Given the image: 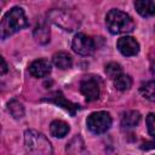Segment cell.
Here are the masks:
<instances>
[{"label": "cell", "instance_id": "6da1fadb", "mask_svg": "<svg viewBox=\"0 0 155 155\" xmlns=\"http://www.w3.org/2000/svg\"><path fill=\"white\" fill-rule=\"evenodd\" d=\"M28 19L21 7H13L2 17L1 21V39H6L13 33L27 27Z\"/></svg>", "mask_w": 155, "mask_h": 155}, {"label": "cell", "instance_id": "7a4b0ae2", "mask_svg": "<svg viewBox=\"0 0 155 155\" xmlns=\"http://www.w3.org/2000/svg\"><path fill=\"white\" fill-rule=\"evenodd\" d=\"M105 24L111 34H126L134 29L132 17L120 10H110L105 17Z\"/></svg>", "mask_w": 155, "mask_h": 155}, {"label": "cell", "instance_id": "3957f363", "mask_svg": "<svg viewBox=\"0 0 155 155\" xmlns=\"http://www.w3.org/2000/svg\"><path fill=\"white\" fill-rule=\"evenodd\" d=\"M24 142L27 151L30 155H52V147L42 133L34 130L25 131Z\"/></svg>", "mask_w": 155, "mask_h": 155}, {"label": "cell", "instance_id": "277c9868", "mask_svg": "<svg viewBox=\"0 0 155 155\" xmlns=\"http://www.w3.org/2000/svg\"><path fill=\"white\" fill-rule=\"evenodd\" d=\"M111 126V117L107 111H96L87 117V127L94 134L104 133Z\"/></svg>", "mask_w": 155, "mask_h": 155}, {"label": "cell", "instance_id": "5b68a950", "mask_svg": "<svg viewBox=\"0 0 155 155\" xmlns=\"http://www.w3.org/2000/svg\"><path fill=\"white\" fill-rule=\"evenodd\" d=\"M71 47L78 54L88 56L94 51V42L87 35H85L82 33H79L74 36Z\"/></svg>", "mask_w": 155, "mask_h": 155}, {"label": "cell", "instance_id": "8992f818", "mask_svg": "<svg viewBox=\"0 0 155 155\" xmlns=\"http://www.w3.org/2000/svg\"><path fill=\"white\" fill-rule=\"evenodd\" d=\"M80 91L88 102L96 101L99 96V86L96 79L85 78L80 84Z\"/></svg>", "mask_w": 155, "mask_h": 155}, {"label": "cell", "instance_id": "52a82bcc", "mask_svg": "<svg viewBox=\"0 0 155 155\" xmlns=\"http://www.w3.org/2000/svg\"><path fill=\"white\" fill-rule=\"evenodd\" d=\"M117 48L124 56L131 57L139 52V44L132 36H122L117 40Z\"/></svg>", "mask_w": 155, "mask_h": 155}, {"label": "cell", "instance_id": "ba28073f", "mask_svg": "<svg viewBox=\"0 0 155 155\" xmlns=\"http://www.w3.org/2000/svg\"><path fill=\"white\" fill-rule=\"evenodd\" d=\"M51 71V64L47 59L39 58L29 65V73L35 78H44Z\"/></svg>", "mask_w": 155, "mask_h": 155}, {"label": "cell", "instance_id": "9c48e42d", "mask_svg": "<svg viewBox=\"0 0 155 155\" xmlns=\"http://www.w3.org/2000/svg\"><path fill=\"white\" fill-rule=\"evenodd\" d=\"M134 7L143 17H150L155 15V2L151 0H138L134 2Z\"/></svg>", "mask_w": 155, "mask_h": 155}, {"label": "cell", "instance_id": "30bf717a", "mask_svg": "<svg viewBox=\"0 0 155 155\" xmlns=\"http://www.w3.org/2000/svg\"><path fill=\"white\" fill-rule=\"evenodd\" d=\"M52 61H53V64L59 69H69L73 64V59L70 54L63 51L54 53L52 57Z\"/></svg>", "mask_w": 155, "mask_h": 155}, {"label": "cell", "instance_id": "8fae6325", "mask_svg": "<svg viewBox=\"0 0 155 155\" xmlns=\"http://www.w3.org/2000/svg\"><path fill=\"white\" fill-rule=\"evenodd\" d=\"M50 132L52 136L62 138L67 136V133L69 132V125L62 120H54L50 125Z\"/></svg>", "mask_w": 155, "mask_h": 155}, {"label": "cell", "instance_id": "7c38bea8", "mask_svg": "<svg viewBox=\"0 0 155 155\" xmlns=\"http://www.w3.org/2000/svg\"><path fill=\"white\" fill-rule=\"evenodd\" d=\"M139 120H140V114L136 110H130L122 115L121 124L125 127H133L139 122Z\"/></svg>", "mask_w": 155, "mask_h": 155}, {"label": "cell", "instance_id": "4fadbf2b", "mask_svg": "<svg viewBox=\"0 0 155 155\" xmlns=\"http://www.w3.org/2000/svg\"><path fill=\"white\" fill-rule=\"evenodd\" d=\"M51 102H53V103H56V104H58L59 107H63L67 111H69L71 115H74L75 114V110H76V108H78V105L76 104H73V103H70V102H68L61 93H56V96L54 97H52L51 99H50Z\"/></svg>", "mask_w": 155, "mask_h": 155}, {"label": "cell", "instance_id": "5bb4252c", "mask_svg": "<svg viewBox=\"0 0 155 155\" xmlns=\"http://www.w3.org/2000/svg\"><path fill=\"white\" fill-rule=\"evenodd\" d=\"M34 38L39 44H46L50 40V30L45 24H39L34 29Z\"/></svg>", "mask_w": 155, "mask_h": 155}, {"label": "cell", "instance_id": "9a60e30c", "mask_svg": "<svg viewBox=\"0 0 155 155\" xmlns=\"http://www.w3.org/2000/svg\"><path fill=\"white\" fill-rule=\"evenodd\" d=\"M113 81H114V86L117 90H120V91H126V90H128L132 86V79H131V76L127 75V74H124V73L120 74L119 76H116Z\"/></svg>", "mask_w": 155, "mask_h": 155}, {"label": "cell", "instance_id": "2e32d148", "mask_svg": "<svg viewBox=\"0 0 155 155\" xmlns=\"http://www.w3.org/2000/svg\"><path fill=\"white\" fill-rule=\"evenodd\" d=\"M140 93L147 99L155 102V81H147L140 86Z\"/></svg>", "mask_w": 155, "mask_h": 155}, {"label": "cell", "instance_id": "e0dca14e", "mask_svg": "<svg viewBox=\"0 0 155 155\" xmlns=\"http://www.w3.org/2000/svg\"><path fill=\"white\" fill-rule=\"evenodd\" d=\"M8 111L16 119H19V117H22L24 115V108H23V105L19 102L15 101V99L8 103Z\"/></svg>", "mask_w": 155, "mask_h": 155}, {"label": "cell", "instance_id": "ac0fdd59", "mask_svg": "<svg viewBox=\"0 0 155 155\" xmlns=\"http://www.w3.org/2000/svg\"><path fill=\"white\" fill-rule=\"evenodd\" d=\"M105 73H107V75L110 78V79H115L116 76H119L120 74H122V71H121V67H120V64H117V63H109L108 65H105Z\"/></svg>", "mask_w": 155, "mask_h": 155}, {"label": "cell", "instance_id": "d6986e66", "mask_svg": "<svg viewBox=\"0 0 155 155\" xmlns=\"http://www.w3.org/2000/svg\"><path fill=\"white\" fill-rule=\"evenodd\" d=\"M147 127H148V132L150 136L155 137V114L150 113L147 116Z\"/></svg>", "mask_w": 155, "mask_h": 155}, {"label": "cell", "instance_id": "ffe728a7", "mask_svg": "<svg viewBox=\"0 0 155 155\" xmlns=\"http://www.w3.org/2000/svg\"><path fill=\"white\" fill-rule=\"evenodd\" d=\"M1 63H2V67H1V74H5L7 71V64L5 62V59L1 57Z\"/></svg>", "mask_w": 155, "mask_h": 155}]
</instances>
